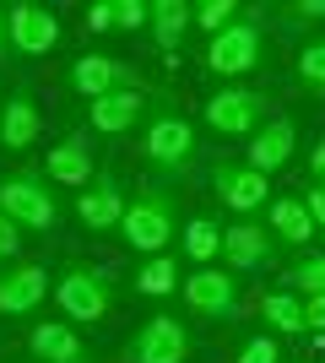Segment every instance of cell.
<instances>
[{"instance_id":"7","label":"cell","mask_w":325,"mask_h":363,"mask_svg":"<svg viewBox=\"0 0 325 363\" xmlns=\"http://www.w3.org/2000/svg\"><path fill=\"white\" fill-rule=\"evenodd\" d=\"M266 92H255V87H222V92H212L206 98V125H212L217 136H255L261 130V120H266Z\"/></svg>"},{"instance_id":"25","label":"cell","mask_w":325,"mask_h":363,"mask_svg":"<svg viewBox=\"0 0 325 363\" xmlns=\"http://www.w3.org/2000/svg\"><path fill=\"white\" fill-rule=\"evenodd\" d=\"M233 22H239V6H233V0H195V28H201L206 38L228 33Z\"/></svg>"},{"instance_id":"20","label":"cell","mask_w":325,"mask_h":363,"mask_svg":"<svg viewBox=\"0 0 325 363\" xmlns=\"http://www.w3.org/2000/svg\"><path fill=\"white\" fill-rule=\"evenodd\" d=\"M195 28V6L190 0H152V44L163 49V55H179V44H185V33Z\"/></svg>"},{"instance_id":"22","label":"cell","mask_w":325,"mask_h":363,"mask_svg":"<svg viewBox=\"0 0 325 363\" xmlns=\"http://www.w3.org/2000/svg\"><path fill=\"white\" fill-rule=\"evenodd\" d=\"M130 288H136L141 298H173V293L185 288L179 260H173V255H147V260L136 266V277H130Z\"/></svg>"},{"instance_id":"31","label":"cell","mask_w":325,"mask_h":363,"mask_svg":"<svg viewBox=\"0 0 325 363\" xmlns=\"http://www.w3.org/2000/svg\"><path fill=\"white\" fill-rule=\"evenodd\" d=\"M16 250H22V228H16L6 212H0V260H11Z\"/></svg>"},{"instance_id":"11","label":"cell","mask_w":325,"mask_h":363,"mask_svg":"<svg viewBox=\"0 0 325 363\" xmlns=\"http://www.w3.org/2000/svg\"><path fill=\"white\" fill-rule=\"evenodd\" d=\"M65 82H71L87 104H98V98H108V92L136 87V71H130L125 60H114V55H81V60H71Z\"/></svg>"},{"instance_id":"8","label":"cell","mask_w":325,"mask_h":363,"mask_svg":"<svg viewBox=\"0 0 325 363\" xmlns=\"http://www.w3.org/2000/svg\"><path fill=\"white\" fill-rule=\"evenodd\" d=\"M185 309L195 320H233L239 315V282H233L222 266H201V272L185 277Z\"/></svg>"},{"instance_id":"33","label":"cell","mask_w":325,"mask_h":363,"mask_svg":"<svg viewBox=\"0 0 325 363\" xmlns=\"http://www.w3.org/2000/svg\"><path fill=\"white\" fill-rule=\"evenodd\" d=\"M304 320H309V331H325V293L304 298Z\"/></svg>"},{"instance_id":"3","label":"cell","mask_w":325,"mask_h":363,"mask_svg":"<svg viewBox=\"0 0 325 363\" xmlns=\"http://www.w3.org/2000/svg\"><path fill=\"white\" fill-rule=\"evenodd\" d=\"M0 212L22 233H55L60 228V196L49 190L44 174H6L0 179Z\"/></svg>"},{"instance_id":"18","label":"cell","mask_w":325,"mask_h":363,"mask_svg":"<svg viewBox=\"0 0 325 363\" xmlns=\"http://www.w3.org/2000/svg\"><path fill=\"white\" fill-rule=\"evenodd\" d=\"M44 174L55 184H65V190H87V184L98 179V163H93V147H87V136H65L55 141V152H44Z\"/></svg>"},{"instance_id":"29","label":"cell","mask_w":325,"mask_h":363,"mask_svg":"<svg viewBox=\"0 0 325 363\" xmlns=\"http://www.w3.org/2000/svg\"><path fill=\"white\" fill-rule=\"evenodd\" d=\"M233 363H282L277 336H249L244 347H239V358H233Z\"/></svg>"},{"instance_id":"34","label":"cell","mask_w":325,"mask_h":363,"mask_svg":"<svg viewBox=\"0 0 325 363\" xmlns=\"http://www.w3.org/2000/svg\"><path fill=\"white\" fill-rule=\"evenodd\" d=\"M304 206H309V217H314V228H320V233H325V190H320V184H314L309 196H304Z\"/></svg>"},{"instance_id":"19","label":"cell","mask_w":325,"mask_h":363,"mask_svg":"<svg viewBox=\"0 0 325 363\" xmlns=\"http://www.w3.org/2000/svg\"><path fill=\"white\" fill-rule=\"evenodd\" d=\"M38 141V104H33L28 87H16L0 108V147L6 152H28Z\"/></svg>"},{"instance_id":"35","label":"cell","mask_w":325,"mask_h":363,"mask_svg":"<svg viewBox=\"0 0 325 363\" xmlns=\"http://www.w3.org/2000/svg\"><path fill=\"white\" fill-rule=\"evenodd\" d=\"M309 179L325 190V141H314V152H309Z\"/></svg>"},{"instance_id":"28","label":"cell","mask_w":325,"mask_h":363,"mask_svg":"<svg viewBox=\"0 0 325 363\" xmlns=\"http://www.w3.org/2000/svg\"><path fill=\"white\" fill-rule=\"evenodd\" d=\"M141 28H152V0H120L114 33H141Z\"/></svg>"},{"instance_id":"30","label":"cell","mask_w":325,"mask_h":363,"mask_svg":"<svg viewBox=\"0 0 325 363\" xmlns=\"http://www.w3.org/2000/svg\"><path fill=\"white\" fill-rule=\"evenodd\" d=\"M114 16H120V0H93V6H87V28L114 33Z\"/></svg>"},{"instance_id":"4","label":"cell","mask_w":325,"mask_h":363,"mask_svg":"<svg viewBox=\"0 0 325 363\" xmlns=\"http://www.w3.org/2000/svg\"><path fill=\"white\" fill-rule=\"evenodd\" d=\"M195 152H201V141H195V125L185 114H152L141 130V157L157 174H190Z\"/></svg>"},{"instance_id":"27","label":"cell","mask_w":325,"mask_h":363,"mask_svg":"<svg viewBox=\"0 0 325 363\" xmlns=\"http://www.w3.org/2000/svg\"><path fill=\"white\" fill-rule=\"evenodd\" d=\"M287 288H293L298 298H314V293H325V255L298 260L293 272H287Z\"/></svg>"},{"instance_id":"10","label":"cell","mask_w":325,"mask_h":363,"mask_svg":"<svg viewBox=\"0 0 325 363\" xmlns=\"http://www.w3.org/2000/svg\"><path fill=\"white\" fill-rule=\"evenodd\" d=\"M222 260H228V272H261L277 260V233L266 223H233L222 228Z\"/></svg>"},{"instance_id":"12","label":"cell","mask_w":325,"mask_h":363,"mask_svg":"<svg viewBox=\"0 0 325 363\" xmlns=\"http://www.w3.org/2000/svg\"><path fill=\"white\" fill-rule=\"evenodd\" d=\"M60 16L44 11V6H33V0H16L11 6V49L16 55H28V60H38V55H49V49H60Z\"/></svg>"},{"instance_id":"23","label":"cell","mask_w":325,"mask_h":363,"mask_svg":"<svg viewBox=\"0 0 325 363\" xmlns=\"http://www.w3.org/2000/svg\"><path fill=\"white\" fill-rule=\"evenodd\" d=\"M261 320L271 325V336H304L309 331V320H304V298L293 288H277L261 298Z\"/></svg>"},{"instance_id":"21","label":"cell","mask_w":325,"mask_h":363,"mask_svg":"<svg viewBox=\"0 0 325 363\" xmlns=\"http://www.w3.org/2000/svg\"><path fill=\"white\" fill-rule=\"evenodd\" d=\"M266 212H271V233H277V244H293V250H298V244H309L314 233H320L314 217H309V206H304V196H277Z\"/></svg>"},{"instance_id":"13","label":"cell","mask_w":325,"mask_h":363,"mask_svg":"<svg viewBox=\"0 0 325 363\" xmlns=\"http://www.w3.org/2000/svg\"><path fill=\"white\" fill-rule=\"evenodd\" d=\"M125 206H130V201H125L120 179H114V168H98V179L76 196V217H81V228H93V233L120 228V223H125Z\"/></svg>"},{"instance_id":"6","label":"cell","mask_w":325,"mask_h":363,"mask_svg":"<svg viewBox=\"0 0 325 363\" xmlns=\"http://www.w3.org/2000/svg\"><path fill=\"white\" fill-rule=\"evenodd\" d=\"M190 352H195V336H190L185 320H173V315H152L125 342V363H185Z\"/></svg>"},{"instance_id":"32","label":"cell","mask_w":325,"mask_h":363,"mask_svg":"<svg viewBox=\"0 0 325 363\" xmlns=\"http://www.w3.org/2000/svg\"><path fill=\"white\" fill-rule=\"evenodd\" d=\"M287 16H293V22H325V0H298Z\"/></svg>"},{"instance_id":"1","label":"cell","mask_w":325,"mask_h":363,"mask_svg":"<svg viewBox=\"0 0 325 363\" xmlns=\"http://www.w3.org/2000/svg\"><path fill=\"white\" fill-rule=\"evenodd\" d=\"M120 239L136 250L141 260L147 255H169V244L179 239V206H173L169 190H141V196H130V206H125V223H120Z\"/></svg>"},{"instance_id":"24","label":"cell","mask_w":325,"mask_h":363,"mask_svg":"<svg viewBox=\"0 0 325 363\" xmlns=\"http://www.w3.org/2000/svg\"><path fill=\"white\" fill-rule=\"evenodd\" d=\"M185 255L195 260V266H212V260L222 255V228H217L212 217H190L185 223Z\"/></svg>"},{"instance_id":"26","label":"cell","mask_w":325,"mask_h":363,"mask_svg":"<svg viewBox=\"0 0 325 363\" xmlns=\"http://www.w3.org/2000/svg\"><path fill=\"white\" fill-rule=\"evenodd\" d=\"M298 82H304L314 98H325V38L298 49Z\"/></svg>"},{"instance_id":"5","label":"cell","mask_w":325,"mask_h":363,"mask_svg":"<svg viewBox=\"0 0 325 363\" xmlns=\"http://www.w3.org/2000/svg\"><path fill=\"white\" fill-rule=\"evenodd\" d=\"M261 60H266V33H261V22H244V16L206 44V71L228 76V82L233 76H249Z\"/></svg>"},{"instance_id":"15","label":"cell","mask_w":325,"mask_h":363,"mask_svg":"<svg viewBox=\"0 0 325 363\" xmlns=\"http://www.w3.org/2000/svg\"><path fill=\"white\" fill-rule=\"evenodd\" d=\"M28 352L38 363H93V352H87V342L76 336L71 320H38L28 331Z\"/></svg>"},{"instance_id":"2","label":"cell","mask_w":325,"mask_h":363,"mask_svg":"<svg viewBox=\"0 0 325 363\" xmlns=\"http://www.w3.org/2000/svg\"><path fill=\"white\" fill-rule=\"evenodd\" d=\"M55 309L71 325H98V320L114 309V272L108 266H65L55 277Z\"/></svg>"},{"instance_id":"36","label":"cell","mask_w":325,"mask_h":363,"mask_svg":"<svg viewBox=\"0 0 325 363\" xmlns=\"http://www.w3.org/2000/svg\"><path fill=\"white\" fill-rule=\"evenodd\" d=\"M0 60H11V11L0 6Z\"/></svg>"},{"instance_id":"17","label":"cell","mask_w":325,"mask_h":363,"mask_svg":"<svg viewBox=\"0 0 325 363\" xmlns=\"http://www.w3.org/2000/svg\"><path fill=\"white\" fill-rule=\"evenodd\" d=\"M293 147H298V125L282 114V120H271V125H261L255 136H249V152H244V163L255 168V174H277V168H287V157H293Z\"/></svg>"},{"instance_id":"16","label":"cell","mask_w":325,"mask_h":363,"mask_svg":"<svg viewBox=\"0 0 325 363\" xmlns=\"http://www.w3.org/2000/svg\"><path fill=\"white\" fill-rule=\"evenodd\" d=\"M141 114H147V87H125V92H108L98 104H87V125L98 136H125L136 130Z\"/></svg>"},{"instance_id":"9","label":"cell","mask_w":325,"mask_h":363,"mask_svg":"<svg viewBox=\"0 0 325 363\" xmlns=\"http://www.w3.org/2000/svg\"><path fill=\"white\" fill-rule=\"evenodd\" d=\"M212 190L228 201L233 212H244V217L271 206V179H266V174H255L249 163H228V157H222V163L212 168Z\"/></svg>"},{"instance_id":"14","label":"cell","mask_w":325,"mask_h":363,"mask_svg":"<svg viewBox=\"0 0 325 363\" xmlns=\"http://www.w3.org/2000/svg\"><path fill=\"white\" fill-rule=\"evenodd\" d=\"M49 272L44 266H33V260H22V266H6L0 272V315H33L38 303L49 298Z\"/></svg>"}]
</instances>
